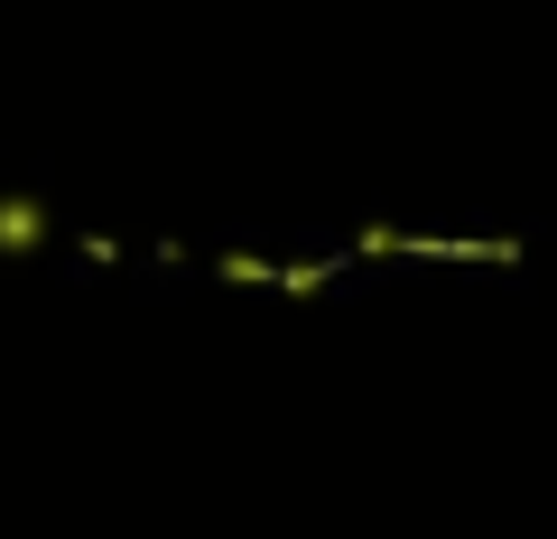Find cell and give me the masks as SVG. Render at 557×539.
Returning <instances> with one entry per match:
<instances>
[{"label": "cell", "mask_w": 557, "mask_h": 539, "mask_svg": "<svg viewBox=\"0 0 557 539\" xmlns=\"http://www.w3.org/2000/svg\"><path fill=\"white\" fill-rule=\"evenodd\" d=\"M0 242H38V205H0Z\"/></svg>", "instance_id": "obj_1"}]
</instances>
